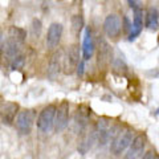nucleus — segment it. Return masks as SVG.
Returning a JSON list of instances; mask_svg holds the SVG:
<instances>
[{
  "mask_svg": "<svg viewBox=\"0 0 159 159\" xmlns=\"http://www.w3.org/2000/svg\"><path fill=\"white\" fill-rule=\"evenodd\" d=\"M133 134H134V131L130 130V129H127L125 131L118 133L117 135L114 137V139L110 143V151L113 155L119 157L127 150V147L130 146V143L133 141Z\"/></svg>",
  "mask_w": 159,
  "mask_h": 159,
  "instance_id": "obj_1",
  "label": "nucleus"
},
{
  "mask_svg": "<svg viewBox=\"0 0 159 159\" xmlns=\"http://www.w3.org/2000/svg\"><path fill=\"white\" fill-rule=\"evenodd\" d=\"M76 70H77V73H78V76H82V74H84V60L78 62V65H77V69H76Z\"/></svg>",
  "mask_w": 159,
  "mask_h": 159,
  "instance_id": "obj_22",
  "label": "nucleus"
},
{
  "mask_svg": "<svg viewBox=\"0 0 159 159\" xmlns=\"http://www.w3.org/2000/svg\"><path fill=\"white\" fill-rule=\"evenodd\" d=\"M88 119H89V114L84 111L82 107L78 109L77 113H76V117H74V125H76V126L80 129V131H82L84 127L86 126Z\"/></svg>",
  "mask_w": 159,
  "mask_h": 159,
  "instance_id": "obj_17",
  "label": "nucleus"
},
{
  "mask_svg": "<svg viewBox=\"0 0 159 159\" xmlns=\"http://www.w3.org/2000/svg\"><path fill=\"white\" fill-rule=\"evenodd\" d=\"M84 29V19L81 15H74L72 17V32L76 37H78L81 34Z\"/></svg>",
  "mask_w": 159,
  "mask_h": 159,
  "instance_id": "obj_18",
  "label": "nucleus"
},
{
  "mask_svg": "<svg viewBox=\"0 0 159 159\" xmlns=\"http://www.w3.org/2000/svg\"><path fill=\"white\" fill-rule=\"evenodd\" d=\"M19 113V105L15 102H6L0 106V117L2 122L6 125H12Z\"/></svg>",
  "mask_w": 159,
  "mask_h": 159,
  "instance_id": "obj_10",
  "label": "nucleus"
},
{
  "mask_svg": "<svg viewBox=\"0 0 159 159\" xmlns=\"http://www.w3.org/2000/svg\"><path fill=\"white\" fill-rule=\"evenodd\" d=\"M80 47L78 45H70L65 53H62V69L66 74H72L77 69L80 62Z\"/></svg>",
  "mask_w": 159,
  "mask_h": 159,
  "instance_id": "obj_4",
  "label": "nucleus"
},
{
  "mask_svg": "<svg viewBox=\"0 0 159 159\" xmlns=\"http://www.w3.org/2000/svg\"><path fill=\"white\" fill-rule=\"evenodd\" d=\"M103 31L111 39H116L119 36V33L122 31V24L118 15H114V13L107 15L105 21H103Z\"/></svg>",
  "mask_w": 159,
  "mask_h": 159,
  "instance_id": "obj_8",
  "label": "nucleus"
},
{
  "mask_svg": "<svg viewBox=\"0 0 159 159\" xmlns=\"http://www.w3.org/2000/svg\"><path fill=\"white\" fill-rule=\"evenodd\" d=\"M94 48L98 49V53H97L98 65L99 66L109 65L111 61V57H113V51H111L110 45H109V43L102 36H98L97 44H94Z\"/></svg>",
  "mask_w": 159,
  "mask_h": 159,
  "instance_id": "obj_5",
  "label": "nucleus"
},
{
  "mask_svg": "<svg viewBox=\"0 0 159 159\" xmlns=\"http://www.w3.org/2000/svg\"><path fill=\"white\" fill-rule=\"evenodd\" d=\"M94 53V41L92 37V31L90 28L85 29V36H84V44H82V56L84 61L90 60Z\"/></svg>",
  "mask_w": 159,
  "mask_h": 159,
  "instance_id": "obj_13",
  "label": "nucleus"
},
{
  "mask_svg": "<svg viewBox=\"0 0 159 159\" xmlns=\"http://www.w3.org/2000/svg\"><path fill=\"white\" fill-rule=\"evenodd\" d=\"M33 122H34V113L32 110H28V109L19 111L16 118H15V126H16V130L19 131L20 135L31 134Z\"/></svg>",
  "mask_w": 159,
  "mask_h": 159,
  "instance_id": "obj_2",
  "label": "nucleus"
},
{
  "mask_svg": "<svg viewBox=\"0 0 159 159\" xmlns=\"http://www.w3.org/2000/svg\"><path fill=\"white\" fill-rule=\"evenodd\" d=\"M68 123H69V103L64 101L56 110V116H54V122H53L54 131L61 133L62 130L66 129Z\"/></svg>",
  "mask_w": 159,
  "mask_h": 159,
  "instance_id": "obj_7",
  "label": "nucleus"
},
{
  "mask_svg": "<svg viewBox=\"0 0 159 159\" xmlns=\"http://www.w3.org/2000/svg\"><path fill=\"white\" fill-rule=\"evenodd\" d=\"M24 64H25V57H24L23 54L20 53L19 56L15 58L11 64H9V65H11V68L13 69V70H19V69H21L24 66Z\"/></svg>",
  "mask_w": 159,
  "mask_h": 159,
  "instance_id": "obj_19",
  "label": "nucleus"
},
{
  "mask_svg": "<svg viewBox=\"0 0 159 159\" xmlns=\"http://www.w3.org/2000/svg\"><path fill=\"white\" fill-rule=\"evenodd\" d=\"M41 29H43L41 21H40L39 19H33V21H32V34L34 37H39L40 33H41Z\"/></svg>",
  "mask_w": 159,
  "mask_h": 159,
  "instance_id": "obj_20",
  "label": "nucleus"
},
{
  "mask_svg": "<svg viewBox=\"0 0 159 159\" xmlns=\"http://www.w3.org/2000/svg\"><path fill=\"white\" fill-rule=\"evenodd\" d=\"M62 31H64V28L60 23H52L51 25H49L48 32H47V37H45L47 47L49 49H54L60 44L61 37H62Z\"/></svg>",
  "mask_w": 159,
  "mask_h": 159,
  "instance_id": "obj_9",
  "label": "nucleus"
},
{
  "mask_svg": "<svg viewBox=\"0 0 159 159\" xmlns=\"http://www.w3.org/2000/svg\"><path fill=\"white\" fill-rule=\"evenodd\" d=\"M131 8H134V20H133V24H131L130 33H129V40H130V41L135 40L139 34H141L142 28H143V12H142V9L139 7H137L135 4H134Z\"/></svg>",
  "mask_w": 159,
  "mask_h": 159,
  "instance_id": "obj_11",
  "label": "nucleus"
},
{
  "mask_svg": "<svg viewBox=\"0 0 159 159\" xmlns=\"http://www.w3.org/2000/svg\"><path fill=\"white\" fill-rule=\"evenodd\" d=\"M145 147H146L145 134H138L137 137L133 138L130 146L127 147V152L125 155V159H139L143 155Z\"/></svg>",
  "mask_w": 159,
  "mask_h": 159,
  "instance_id": "obj_6",
  "label": "nucleus"
},
{
  "mask_svg": "<svg viewBox=\"0 0 159 159\" xmlns=\"http://www.w3.org/2000/svg\"><path fill=\"white\" fill-rule=\"evenodd\" d=\"M8 39H11L19 44H23L27 40V32H25V29L16 27V25H12L8 29Z\"/></svg>",
  "mask_w": 159,
  "mask_h": 159,
  "instance_id": "obj_15",
  "label": "nucleus"
},
{
  "mask_svg": "<svg viewBox=\"0 0 159 159\" xmlns=\"http://www.w3.org/2000/svg\"><path fill=\"white\" fill-rule=\"evenodd\" d=\"M127 2H129V4H130V6H131V7L134 6V0H127Z\"/></svg>",
  "mask_w": 159,
  "mask_h": 159,
  "instance_id": "obj_24",
  "label": "nucleus"
},
{
  "mask_svg": "<svg viewBox=\"0 0 159 159\" xmlns=\"http://www.w3.org/2000/svg\"><path fill=\"white\" fill-rule=\"evenodd\" d=\"M141 159H158V155L155 151H147L141 157Z\"/></svg>",
  "mask_w": 159,
  "mask_h": 159,
  "instance_id": "obj_21",
  "label": "nucleus"
},
{
  "mask_svg": "<svg viewBox=\"0 0 159 159\" xmlns=\"http://www.w3.org/2000/svg\"><path fill=\"white\" fill-rule=\"evenodd\" d=\"M159 15H158V9L157 8H148V11L146 13V27L151 31H157L158 29V24H159Z\"/></svg>",
  "mask_w": 159,
  "mask_h": 159,
  "instance_id": "obj_16",
  "label": "nucleus"
},
{
  "mask_svg": "<svg viewBox=\"0 0 159 159\" xmlns=\"http://www.w3.org/2000/svg\"><path fill=\"white\" fill-rule=\"evenodd\" d=\"M62 51L56 52L52 56V58L49 60V65H48V74L51 77H56L57 74L61 72L62 69Z\"/></svg>",
  "mask_w": 159,
  "mask_h": 159,
  "instance_id": "obj_14",
  "label": "nucleus"
},
{
  "mask_svg": "<svg viewBox=\"0 0 159 159\" xmlns=\"http://www.w3.org/2000/svg\"><path fill=\"white\" fill-rule=\"evenodd\" d=\"M57 106L56 105H48L40 111L36 125L37 129L43 133H49L53 129V122H54V116H56Z\"/></svg>",
  "mask_w": 159,
  "mask_h": 159,
  "instance_id": "obj_3",
  "label": "nucleus"
},
{
  "mask_svg": "<svg viewBox=\"0 0 159 159\" xmlns=\"http://www.w3.org/2000/svg\"><path fill=\"white\" fill-rule=\"evenodd\" d=\"M20 45L21 44H19L16 41H13V40L8 39L7 41H4V47H3V53L4 54V58H6V61L8 64H11L15 58L21 52H20Z\"/></svg>",
  "mask_w": 159,
  "mask_h": 159,
  "instance_id": "obj_12",
  "label": "nucleus"
},
{
  "mask_svg": "<svg viewBox=\"0 0 159 159\" xmlns=\"http://www.w3.org/2000/svg\"><path fill=\"white\" fill-rule=\"evenodd\" d=\"M3 47H4V34L0 31V56H2V53H3Z\"/></svg>",
  "mask_w": 159,
  "mask_h": 159,
  "instance_id": "obj_23",
  "label": "nucleus"
}]
</instances>
